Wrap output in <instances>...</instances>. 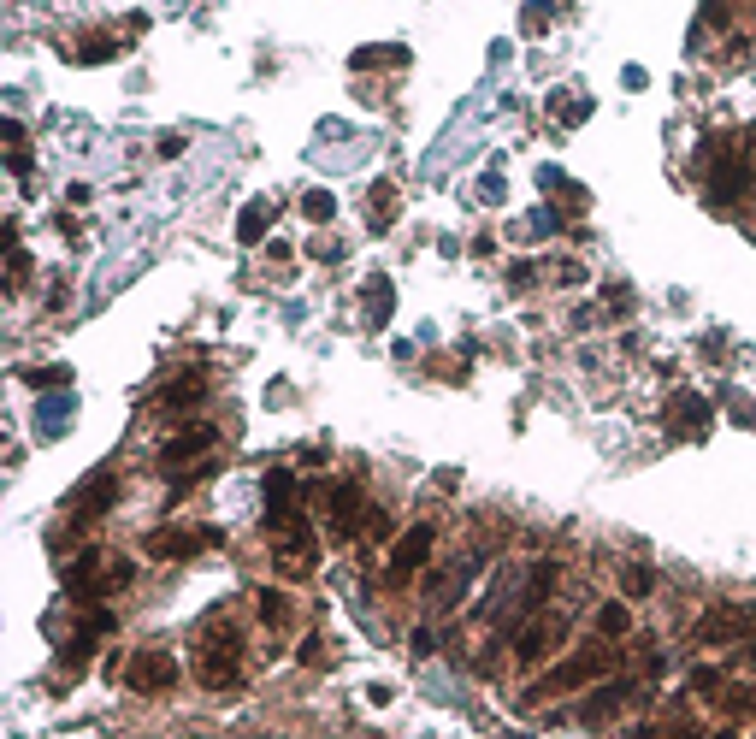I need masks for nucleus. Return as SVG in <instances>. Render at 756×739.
Returning a JSON list of instances; mask_svg holds the SVG:
<instances>
[{"instance_id": "f257e3e1", "label": "nucleus", "mask_w": 756, "mask_h": 739, "mask_svg": "<svg viewBox=\"0 0 756 739\" xmlns=\"http://www.w3.org/2000/svg\"><path fill=\"white\" fill-rule=\"evenodd\" d=\"M195 680H201L207 692H231V686H243V639H237V627H225V621L207 627L201 657H195Z\"/></svg>"}, {"instance_id": "f03ea898", "label": "nucleus", "mask_w": 756, "mask_h": 739, "mask_svg": "<svg viewBox=\"0 0 756 739\" xmlns=\"http://www.w3.org/2000/svg\"><path fill=\"white\" fill-rule=\"evenodd\" d=\"M609 669H615V651H609V645H585V651H573V657H562V663H556V669L544 674L538 686H526V704H544V698H562V692H579V686L603 680Z\"/></svg>"}, {"instance_id": "7ed1b4c3", "label": "nucleus", "mask_w": 756, "mask_h": 739, "mask_svg": "<svg viewBox=\"0 0 756 739\" xmlns=\"http://www.w3.org/2000/svg\"><path fill=\"white\" fill-rule=\"evenodd\" d=\"M432 544H438V527L432 521H414L408 533L390 544V562H384V586H408L426 562H432Z\"/></svg>"}, {"instance_id": "20e7f679", "label": "nucleus", "mask_w": 756, "mask_h": 739, "mask_svg": "<svg viewBox=\"0 0 756 739\" xmlns=\"http://www.w3.org/2000/svg\"><path fill=\"white\" fill-rule=\"evenodd\" d=\"M697 639H703V645H739V639H756V609L751 604H715V609H703Z\"/></svg>"}, {"instance_id": "39448f33", "label": "nucleus", "mask_w": 756, "mask_h": 739, "mask_svg": "<svg viewBox=\"0 0 756 739\" xmlns=\"http://www.w3.org/2000/svg\"><path fill=\"white\" fill-rule=\"evenodd\" d=\"M101 592H119V568L101 562V550H83V556L65 568V598L89 604V598H101Z\"/></svg>"}, {"instance_id": "423d86ee", "label": "nucleus", "mask_w": 756, "mask_h": 739, "mask_svg": "<svg viewBox=\"0 0 756 739\" xmlns=\"http://www.w3.org/2000/svg\"><path fill=\"white\" fill-rule=\"evenodd\" d=\"M125 686L130 692H142V698H160V692L178 686V663H172L166 651H136V657L125 663Z\"/></svg>"}, {"instance_id": "0eeeda50", "label": "nucleus", "mask_w": 756, "mask_h": 739, "mask_svg": "<svg viewBox=\"0 0 756 739\" xmlns=\"http://www.w3.org/2000/svg\"><path fill=\"white\" fill-rule=\"evenodd\" d=\"M219 533L213 527H160V533H148V556H160V562H184L195 550H213Z\"/></svg>"}, {"instance_id": "6e6552de", "label": "nucleus", "mask_w": 756, "mask_h": 739, "mask_svg": "<svg viewBox=\"0 0 756 739\" xmlns=\"http://www.w3.org/2000/svg\"><path fill=\"white\" fill-rule=\"evenodd\" d=\"M325 515H331V521H325V533L337 538V544H343V538H355V533H361V521H367V497H361V485H355V479H343V485L331 491V509H325Z\"/></svg>"}, {"instance_id": "1a4fd4ad", "label": "nucleus", "mask_w": 756, "mask_h": 739, "mask_svg": "<svg viewBox=\"0 0 756 739\" xmlns=\"http://www.w3.org/2000/svg\"><path fill=\"white\" fill-rule=\"evenodd\" d=\"M562 639H567L562 615H532V627H520V633H514V657H520V663H538V657H550Z\"/></svg>"}, {"instance_id": "9d476101", "label": "nucleus", "mask_w": 756, "mask_h": 739, "mask_svg": "<svg viewBox=\"0 0 756 739\" xmlns=\"http://www.w3.org/2000/svg\"><path fill=\"white\" fill-rule=\"evenodd\" d=\"M745 190H751V160H739V154H715V172H709V202L733 207Z\"/></svg>"}, {"instance_id": "9b49d317", "label": "nucleus", "mask_w": 756, "mask_h": 739, "mask_svg": "<svg viewBox=\"0 0 756 739\" xmlns=\"http://www.w3.org/2000/svg\"><path fill=\"white\" fill-rule=\"evenodd\" d=\"M213 444H219L213 426H184V432H172V438L160 444V468H189V462H201Z\"/></svg>"}, {"instance_id": "f8f14e48", "label": "nucleus", "mask_w": 756, "mask_h": 739, "mask_svg": "<svg viewBox=\"0 0 756 739\" xmlns=\"http://www.w3.org/2000/svg\"><path fill=\"white\" fill-rule=\"evenodd\" d=\"M556 586H562V562H538V568H532V580L520 586V598H514V615H508V621H532L538 609L550 604V592H556Z\"/></svg>"}, {"instance_id": "ddd939ff", "label": "nucleus", "mask_w": 756, "mask_h": 739, "mask_svg": "<svg viewBox=\"0 0 756 739\" xmlns=\"http://www.w3.org/2000/svg\"><path fill=\"white\" fill-rule=\"evenodd\" d=\"M113 497H119V479H113V473H89V485L77 491V509H71V527H89L95 515H107V509H113Z\"/></svg>"}, {"instance_id": "4468645a", "label": "nucleus", "mask_w": 756, "mask_h": 739, "mask_svg": "<svg viewBox=\"0 0 756 739\" xmlns=\"http://www.w3.org/2000/svg\"><path fill=\"white\" fill-rule=\"evenodd\" d=\"M473 574H479V562H473V556H467V562H455V568H443L438 580L426 586V604H432V609H449V604H461V592L473 586Z\"/></svg>"}, {"instance_id": "2eb2a0df", "label": "nucleus", "mask_w": 756, "mask_h": 739, "mask_svg": "<svg viewBox=\"0 0 756 739\" xmlns=\"http://www.w3.org/2000/svg\"><path fill=\"white\" fill-rule=\"evenodd\" d=\"M290 515H296V473L272 468L266 473V527H284Z\"/></svg>"}, {"instance_id": "dca6fc26", "label": "nucleus", "mask_w": 756, "mask_h": 739, "mask_svg": "<svg viewBox=\"0 0 756 739\" xmlns=\"http://www.w3.org/2000/svg\"><path fill=\"white\" fill-rule=\"evenodd\" d=\"M113 627H119V621H113L107 609H89V615L77 621V639L65 645V663H83V657H89V651H95V645H101V639H107Z\"/></svg>"}, {"instance_id": "f3484780", "label": "nucleus", "mask_w": 756, "mask_h": 739, "mask_svg": "<svg viewBox=\"0 0 756 739\" xmlns=\"http://www.w3.org/2000/svg\"><path fill=\"white\" fill-rule=\"evenodd\" d=\"M627 692H632L627 680H609L603 692H591V698L579 704V722H585V728H603V722H609V716H615V710L627 704Z\"/></svg>"}, {"instance_id": "a211bd4d", "label": "nucleus", "mask_w": 756, "mask_h": 739, "mask_svg": "<svg viewBox=\"0 0 756 739\" xmlns=\"http://www.w3.org/2000/svg\"><path fill=\"white\" fill-rule=\"evenodd\" d=\"M201 397H207V379H201V373H178V379L160 391V408H166V414H184V408H195Z\"/></svg>"}, {"instance_id": "6ab92c4d", "label": "nucleus", "mask_w": 756, "mask_h": 739, "mask_svg": "<svg viewBox=\"0 0 756 739\" xmlns=\"http://www.w3.org/2000/svg\"><path fill=\"white\" fill-rule=\"evenodd\" d=\"M272 219H278V202H249L237 213V237H243V243H260V237L272 231Z\"/></svg>"}, {"instance_id": "aec40b11", "label": "nucleus", "mask_w": 756, "mask_h": 739, "mask_svg": "<svg viewBox=\"0 0 756 739\" xmlns=\"http://www.w3.org/2000/svg\"><path fill=\"white\" fill-rule=\"evenodd\" d=\"M597 633H603V639H627V633H632V609L621 604V598H615V604H603V609H597Z\"/></svg>"}, {"instance_id": "412c9836", "label": "nucleus", "mask_w": 756, "mask_h": 739, "mask_svg": "<svg viewBox=\"0 0 756 739\" xmlns=\"http://www.w3.org/2000/svg\"><path fill=\"white\" fill-rule=\"evenodd\" d=\"M254 609H260V621H266V627H290V598H284L278 586H266V592L254 598Z\"/></svg>"}, {"instance_id": "4be33fe9", "label": "nucleus", "mask_w": 756, "mask_h": 739, "mask_svg": "<svg viewBox=\"0 0 756 739\" xmlns=\"http://www.w3.org/2000/svg\"><path fill=\"white\" fill-rule=\"evenodd\" d=\"M396 308V284L390 278H367V320H390Z\"/></svg>"}, {"instance_id": "5701e85b", "label": "nucleus", "mask_w": 756, "mask_h": 739, "mask_svg": "<svg viewBox=\"0 0 756 739\" xmlns=\"http://www.w3.org/2000/svg\"><path fill=\"white\" fill-rule=\"evenodd\" d=\"M621 592H627V598H650V592H656V574H650L644 562H632L627 574H621Z\"/></svg>"}, {"instance_id": "b1692460", "label": "nucleus", "mask_w": 756, "mask_h": 739, "mask_svg": "<svg viewBox=\"0 0 756 739\" xmlns=\"http://www.w3.org/2000/svg\"><path fill=\"white\" fill-rule=\"evenodd\" d=\"M6 148H12V172L30 178V142H24V125H6Z\"/></svg>"}, {"instance_id": "393cba45", "label": "nucleus", "mask_w": 756, "mask_h": 739, "mask_svg": "<svg viewBox=\"0 0 756 739\" xmlns=\"http://www.w3.org/2000/svg\"><path fill=\"white\" fill-rule=\"evenodd\" d=\"M302 213H308L314 225H325V219L337 213V196H331V190H308V196H302Z\"/></svg>"}, {"instance_id": "a878e982", "label": "nucleus", "mask_w": 756, "mask_h": 739, "mask_svg": "<svg viewBox=\"0 0 756 739\" xmlns=\"http://www.w3.org/2000/svg\"><path fill=\"white\" fill-rule=\"evenodd\" d=\"M402 60H408L402 48H361V54H355V71H367V66H402Z\"/></svg>"}, {"instance_id": "bb28decb", "label": "nucleus", "mask_w": 756, "mask_h": 739, "mask_svg": "<svg viewBox=\"0 0 756 739\" xmlns=\"http://www.w3.org/2000/svg\"><path fill=\"white\" fill-rule=\"evenodd\" d=\"M390 219H396V190L373 184V225H390Z\"/></svg>"}, {"instance_id": "cd10ccee", "label": "nucleus", "mask_w": 756, "mask_h": 739, "mask_svg": "<svg viewBox=\"0 0 756 739\" xmlns=\"http://www.w3.org/2000/svg\"><path fill=\"white\" fill-rule=\"evenodd\" d=\"M113 54H119V42H107V36H89V42L77 48V60H83V66H95V60H113Z\"/></svg>"}, {"instance_id": "c85d7f7f", "label": "nucleus", "mask_w": 756, "mask_h": 739, "mask_svg": "<svg viewBox=\"0 0 756 739\" xmlns=\"http://www.w3.org/2000/svg\"><path fill=\"white\" fill-rule=\"evenodd\" d=\"M65 379H71L65 367H30V373H24V385H36V391H48V385H65Z\"/></svg>"}, {"instance_id": "c756f323", "label": "nucleus", "mask_w": 756, "mask_h": 739, "mask_svg": "<svg viewBox=\"0 0 756 739\" xmlns=\"http://www.w3.org/2000/svg\"><path fill=\"white\" fill-rule=\"evenodd\" d=\"M692 692H727V674L721 669H692Z\"/></svg>"}, {"instance_id": "7c9ffc66", "label": "nucleus", "mask_w": 756, "mask_h": 739, "mask_svg": "<svg viewBox=\"0 0 756 739\" xmlns=\"http://www.w3.org/2000/svg\"><path fill=\"white\" fill-rule=\"evenodd\" d=\"M721 698H727V710H733V716L756 710V686H733V692H721Z\"/></svg>"}, {"instance_id": "2f4dec72", "label": "nucleus", "mask_w": 756, "mask_h": 739, "mask_svg": "<svg viewBox=\"0 0 756 739\" xmlns=\"http://www.w3.org/2000/svg\"><path fill=\"white\" fill-rule=\"evenodd\" d=\"M638 739H697V728L692 722H674V728H644Z\"/></svg>"}, {"instance_id": "473e14b6", "label": "nucleus", "mask_w": 756, "mask_h": 739, "mask_svg": "<svg viewBox=\"0 0 756 739\" xmlns=\"http://www.w3.org/2000/svg\"><path fill=\"white\" fill-rule=\"evenodd\" d=\"M556 113H562V125H579L591 113V101H556Z\"/></svg>"}, {"instance_id": "72a5a7b5", "label": "nucleus", "mask_w": 756, "mask_h": 739, "mask_svg": "<svg viewBox=\"0 0 756 739\" xmlns=\"http://www.w3.org/2000/svg\"><path fill=\"white\" fill-rule=\"evenodd\" d=\"M508 284L526 290V284H532V261H514V267H508Z\"/></svg>"}, {"instance_id": "f704fd0d", "label": "nucleus", "mask_w": 756, "mask_h": 739, "mask_svg": "<svg viewBox=\"0 0 756 739\" xmlns=\"http://www.w3.org/2000/svg\"><path fill=\"white\" fill-rule=\"evenodd\" d=\"M184 154V136H160V160H178Z\"/></svg>"}, {"instance_id": "c9c22d12", "label": "nucleus", "mask_w": 756, "mask_h": 739, "mask_svg": "<svg viewBox=\"0 0 756 739\" xmlns=\"http://www.w3.org/2000/svg\"><path fill=\"white\" fill-rule=\"evenodd\" d=\"M745 663H756V639H751V645H745Z\"/></svg>"}, {"instance_id": "e433bc0d", "label": "nucleus", "mask_w": 756, "mask_h": 739, "mask_svg": "<svg viewBox=\"0 0 756 739\" xmlns=\"http://www.w3.org/2000/svg\"><path fill=\"white\" fill-rule=\"evenodd\" d=\"M715 739H739V734H733V728H721V734H715Z\"/></svg>"}]
</instances>
